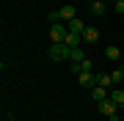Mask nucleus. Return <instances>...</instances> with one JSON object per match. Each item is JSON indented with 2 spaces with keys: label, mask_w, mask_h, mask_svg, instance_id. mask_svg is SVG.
<instances>
[{
  "label": "nucleus",
  "mask_w": 124,
  "mask_h": 121,
  "mask_svg": "<svg viewBox=\"0 0 124 121\" xmlns=\"http://www.w3.org/2000/svg\"><path fill=\"white\" fill-rule=\"evenodd\" d=\"M69 52H72V47L63 44V41H55V44H50V50H47L50 61H69Z\"/></svg>",
  "instance_id": "f257e3e1"
},
{
  "label": "nucleus",
  "mask_w": 124,
  "mask_h": 121,
  "mask_svg": "<svg viewBox=\"0 0 124 121\" xmlns=\"http://www.w3.org/2000/svg\"><path fill=\"white\" fill-rule=\"evenodd\" d=\"M66 33H69V25H63V22H58V25H50V41H63L66 39Z\"/></svg>",
  "instance_id": "f03ea898"
},
{
  "label": "nucleus",
  "mask_w": 124,
  "mask_h": 121,
  "mask_svg": "<svg viewBox=\"0 0 124 121\" xmlns=\"http://www.w3.org/2000/svg\"><path fill=\"white\" fill-rule=\"evenodd\" d=\"M77 83L83 85V88H94V85H97V83H94V72H80L77 74Z\"/></svg>",
  "instance_id": "7ed1b4c3"
},
{
  "label": "nucleus",
  "mask_w": 124,
  "mask_h": 121,
  "mask_svg": "<svg viewBox=\"0 0 124 121\" xmlns=\"http://www.w3.org/2000/svg\"><path fill=\"white\" fill-rule=\"evenodd\" d=\"M97 41H99V30H97V28H85L83 44H97Z\"/></svg>",
  "instance_id": "20e7f679"
},
{
  "label": "nucleus",
  "mask_w": 124,
  "mask_h": 121,
  "mask_svg": "<svg viewBox=\"0 0 124 121\" xmlns=\"http://www.w3.org/2000/svg\"><path fill=\"white\" fill-rule=\"evenodd\" d=\"M99 113H102V116H113V113H116V102L110 96H108L105 102H99Z\"/></svg>",
  "instance_id": "39448f33"
},
{
  "label": "nucleus",
  "mask_w": 124,
  "mask_h": 121,
  "mask_svg": "<svg viewBox=\"0 0 124 121\" xmlns=\"http://www.w3.org/2000/svg\"><path fill=\"white\" fill-rule=\"evenodd\" d=\"M116 102V107H124V88H119V85H116V88H110V94H108Z\"/></svg>",
  "instance_id": "423d86ee"
},
{
  "label": "nucleus",
  "mask_w": 124,
  "mask_h": 121,
  "mask_svg": "<svg viewBox=\"0 0 124 121\" xmlns=\"http://www.w3.org/2000/svg\"><path fill=\"white\" fill-rule=\"evenodd\" d=\"M61 19H63V22H72V19H77L75 6H61Z\"/></svg>",
  "instance_id": "0eeeda50"
},
{
  "label": "nucleus",
  "mask_w": 124,
  "mask_h": 121,
  "mask_svg": "<svg viewBox=\"0 0 124 121\" xmlns=\"http://www.w3.org/2000/svg\"><path fill=\"white\" fill-rule=\"evenodd\" d=\"M91 99H94V102H105V99H108V88H99V85H94V88H91Z\"/></svg>",
  "instance_id": "6e6552de"
},
{
  "label": "nucleus",
  "mask_w": 124,
  "mask_h": 121,
  "mask_svg": "<svg viewBox=\"0 0 124 121\" xmlns=\"http://www.w3.org/2000/svg\"><path fill=\"white\" fill-rule=\"evenodd\" d=\"M63 44H69V47H80V44H83V36H80V33H75V30H69L66 39H63Z\"/></svg>",
  "instance_id": "1a4fd4ad"
},
{
  "label": "nucleus",
  "mask_w": 124,
  "mask_h": 121,
  "mask_svg": "<svg viewBox=\"0 0 124 121\" xmlns=\"http://www.w3.org/2000/svg\"><path fill=\"white\" fill-rule=\"evenodd\" d=\"M94 83H97L99 88H113V80H110V74H94Z\"/></svg>",
  "instance_id": "9d476101"
},
{
  "label": "nucleus",
  "mask_w": 124,
  "mask_h": 121,
  "mask_svg": "<svg viewBox=\"0 0 124 121\" xmlns=\"http://www.w3.org/2000/svg\"><path fill=\"white\" fill-rule=\"evenodd\" d=\"M85 28H88V25H85L83 22V19H72V22H69V30H75V33H80V36H83V33H85Z\"/></svg>",
  "instance_id": "9b49d317"
},
{
  "label": "nucleus",
  "mask_w": 124,
  "mask_h": 121,
  "mask_svg": "<svg viewBox=\"0 0 124 121\" xmlns=\"http://www.w3.org/2000/svg\"><path fill=\"white\" fill-rule=\"evenodd\" d=\"M105 58H110V61H119V58H121V47H116V44L105 47Z\"/></svg>",
  "instance_id": "f8f14e48"
},
{
  "label": "nucleus",
  "mask_w": 124,
  "mask_h": 121,
  "mask_svg": "<svg viewBox=\"0 0 124 121\" xmlns=\"http://www.w3.org/2000/svg\"><path fill=\"white\" fill-rule=\"evenodd\" d=\"M69 61H72V63H80V61H85V52H83V47H72V52H69Z\"/></svg>",
  "instance_id": "ddd939ff"
},
{
  "label": "nucleus",
  "mask_w": 124,
  "mask_h": 121,
  "mask_svg": "<svg viewBox=\"0 0 124 121\" xmlns=\"http://www.w3.org/2000/svg\"><path fill=\"white\" fill-rule=\"evenodd\" d=\"M105 11H108V6L102 3V0H94V3H91V14H97V17H102Z\"/></svg>",
  "instance_id": "4468645a"
},
{
  "label": "nucleus",
  "mask_w": 124,
  "mask_h": 121,
  "mask_svg": "<svg viewBox=\"0 0 124 121\" xmlns=\"http://www.w3.org/2000/svg\"><path fill=\"white\" fill-rule=\"evenodd\" d=\"M110 80H113V85L124 83V69H113V72H110Z\"/></svg>",
  "instance_id": "2eb2a0df"
},
{
  "label": "nucleus",
  "mask_w": 124,
  "mask_h": 121,
  "mask_svg": "<svg viewBox=\"0 0 124 121\" xmlns=\"http://www.w3.org/2000/svg\"><path fill=\"white\" fill-rule=\"evenodd\" d=\"M116 14H124V0H116Z\"/></svg>",
  "instance_id": "dca6fc26"
},
{
  "label": "nucleus",
  "mask_w": 124,
  "mask_h": 121,
  "mask_svg": "<svg viewBox=\"0 0 124 121\" xmlns=\"http://www.w3.org/2000/svg\"><path fill=\"white\" fill-rule=\"evenodd\" d=\"M108 121H119V113H113V116H108Z\"/></svg>",
  "instance_id": "f3484780"
},
{
  "label": "nucleus",
  "mask_w": 124,
  "mask_h": 121,
  "mask_svg": "<svg viewBox=\"0 0 124 121\" xmlns=\"http://www.w3.org/2000/svg\"><path fill=\"white\" fill-rule=\"evenodd\" d=\"M102 3H108V0H102Z\"/></svg>",
  "instance_id": "a211bd4d"
},
{
  "label": "nucleus",
  "mask_w": 124,
  "mask_h": 121,
  "mask_svg": "<svg viewBox=\"0 0 124 121\" xmlns=\"http://www.w3.org/2000/svg\"><path fill=\"white\" fill-rule=\"evenodd\" d=\"M121 50H124V44H121Z\"/></svg>",
  "instance_id": "6ab92c4d"
}]
</instances>
